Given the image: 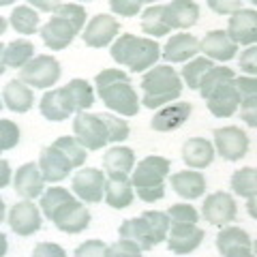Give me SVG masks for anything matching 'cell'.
<instances>
[{
	"instance_id": "cell-45",
	"label": "cell",
	"mask_w": 257,
	"mask_h": 257,
	"mask_svg": "<svg viewBox=\"0 0 257 257\" xmlns=\"http://www.w3.org/2000/svg\"><path fill=\"white\" fill-rule=\"evenodd\" d=\"M107 244L101 240H86L82 246L75 248V257H107Z\"/></svg>"
},
{
	"instance_id": "cell-22",
	"label": "cell",
	"mask_w": 257,
	"mask_h": 257,
	"mask_svg": "<svg viewBox=\"0 0 257 257\" xmlns=\"http://www.w3.org/2000/svg\"><path fill=\"white\" fill-rule=\"evenodd\" d=\"M105 199L116 210H122L133 204V184L126 174H109V178L105 180Z\"/></svg>"
},
{
	"instance_id": "cell-48",
	"label": "cell",
	"mask_w": 257,
	"mask_h": 257,
	"mask_svg": "<svg viewBox=\"0 0 257 257\" xmlns=\"http://www.w3.org/2000/svg\"><path fill=\"white\" fill-rule=\"evenodd\" d=\"M240 118L244 120V122H248V126H255L257 124V118H255V111H257V96H253V99H244L240 101Z\"/></svg>"
},
{
	"instance_id": "cell-34",
	"label": "cell",
	"mask_w": 257,
	"mask_h": 257,
	"mask_svg": "<svg viewBox=\"0 0 257 257\" xmlns=\"http://www.w3.org/2000/svg\"><path fill=\"white\" fill-rule=\"evenodd\" d=\"M212 67H214V62L208 60V58H195V60L184 64L182 67V77H184V82H187V86L191 88V90H199L204 77L208 75V71H210Z\"/></svg>"
},
{
	"instance_id": "cell-11",
	"label": "cell",
	"mask_w": 257,
	"mask_h": 257,
	"mask_svg": "<svg viewBox=\"0 0 257 257\" xmlns=\"http://www.w3.org/2000/svg\"><path fill=\"white\" fill-rule=\"evenodd\" d=\"M236 202L231 199L229 193H212L210 197H206V202L202 206V214L204 219L210 223V225H216V227H223L236 219Z\"/></svg>"
},
{
	"instance_id": "cell-27",
	"label": "cell",
	"mask_w": 257,
	"mask_h": 257,
	"mask_svg": "<svg viewBox=\"0 0 257 257\" xmlns=\"http://www.w3.org/2000/svg\"><path fill=\"white\" fill-rule=\"evenodd\" d=\"M3 101L11 111L24 114V111H28L32 107V103H35V94H32V90L22 82V79H11V82L5 86V90H3Z\"/></svg>"
},
{
	"instance_id": "cell-49",
	"label": "cell",
	"mask_w": 257,
	"mask_h": 257,
	"mask_svg": "<svg viewBox=\"0 0 257 257\" xmlns=\"http://www.w3.org/2000/svg\"><path fill=\"white\" fill-rule=\"evenodd\" d=\"M255 58H257V47L251 45L242 56H240V69H242L244 73L255 75V71H257V67H255Z\"/></svg>"
},
{
	"instance_id": "cell-6",
	"label": "cell",
	"mask_w": 257,
	"mask_h": 257,
	"mask_svg": "<svg viewBox=\"0 0 257 257\" xmlns=\"http://www.w3.org/2000/svg\"><path fill=\"white\" fill-rule=\"evenodd\" d=\"M60 77V62L54 56H37L22 69L20 79L32 88H50Z\"/></svg>"
},
{
	"instance_id": "cell-43",
	"label": "cell",
	"mask_w": 257,
	"mask_h": 257,
	"mask_svg": "<svg viewBox=\"0 0 257 257\" xmlns=\"http://www.w3.org/2000/svg\"><path fill=\"white\" fill-rule=\"evenodd\" d=\"M167 216H170V221H176V223H197L199 221V214L191 204H174L167 210Z\"/></svg>"
},
{
	"instance_id": "cell-2",
	"label": "cell",
	"mask_w": 257,
	"mask_h": 257,
	"mask_svg": "<svg viewBox=\"0 0 257 257\" xmlns=\"http://www.w3.org/2000/svg\"><path fill=\"white\" fill-rule=\"evenodd\" d=\"M142 90H144V105L148 109L163 107L165 103H172L182 94L180 73L176 69L167 67V64L155 67L142 79Z\"/></svg>"
},
{
	"instance_id": "cell-16",
	"label": "cell",
	"mask_w": 257,
	"mask_h": 257,
	"mask_svg": "<svg viewBox=\"0 0 257 257\" xmlns=\"http://www.w3.org/2000/svg\"><path fill=\"white\" fill-rule=\"evenodd\" d=\"M43 172L37 163H26L15 172V180H13V189L20 197H41L43 195Z\"/></svg>"
},
{
	"instance_id": "cell-36",
	"label": "cell",
	"mask_w": 257,
	"mask_h": 257,
	"mask_svg": "<svg viewBox=\"0 0 257 257\" xmlns=\"http://www.w3.org/2000/svg\"><path fill=\"white\" fill-rule=\"evenodd\" d=\"M231 189H234L238 195L242 197H255L257 191V172L255 167H242L231 174Z\"/></svg>"
},
{
	"instance_id": "cell-8",
	"label": "cell",
	"mask_w": 257,
	"mask_h": 257,
	"mask_svg": "<svg viewBox=\"0 0 257 257\" xmlns=\"http://www.w3.org/2000/svg\"><path fill=\"white\" fill-rule=\"evenodd\" d=\"M167 246L176 255H187L202 244L204 229L197 227V223H176L170 221V231H167Z\"/></svg>"
},
{
	"instance_id": "cell-25",
	"label": "cell",
	"mask_w": 257,
	"mask_h": 257,
	"mask_svg": "<svg viewBox=\"0 0 257 257\" xmlns=\"http://www.w3.org/2000/svg\"><path fill=\"white\" fill-rule=\"evenodd\" d=\"M199 52V41L189 32H180V35L172 37L163 50V58L170 62H182L189 60Z\"/></svg>"
},
{
	"instance_id": "cell-20",
	"label": "cell",
	"mask_w": 257,
	"mask_h": 257,
	"mask_svg": "<svg viewBox=\"0 0 257 257\" xmlns=\"http://www.w3.org/2000/svg\"><path fill=\"white\" fill-rule=\"evenodd\" d=\"M199 50L208 60H231L236 56L238 45L227 37L225 30H212L199 41Z\"/></svg>"
},
{
	"instance_id": "cell-9",
	"label": "cell",
	"mask_w": 257,
	"mask_h": 257,
	"mask_svg": "<svg viewBox=\"0 0 257 257\" xmlns=\"http://www.w3.org/2000/svg\"><path fill=\"white\" fill-rule=\"evenodd\" d=\"M214 146L225 161H240L248 152L251 142L242 128L223 126L214 131Z\"/></svg>"
},
{
	"instance_id": "cell-3",
	"label": "cell",
	"mask_w": 257,
	"mask_h": 257,
	"mask_svg": "<svg viewBox=\"0 0 257 257\" xmlns=\"http://www.w3.org/2000/svg\"><path fill=\"white\" fill-rule=\"evenodd\" d=\"M161 56L159 43L152 39H142L135 35H122L111 45V58L118 64H124L133 73H142L152 67Z\"/></svg>"
},
{
	"instance_id": "cell-39",
	"label": "cell",
	"mask_w": 257,
	"mask_h": 257,
	"mask_svg": "<svg viewBox=\"0 0 257 257\" xmlns=\"http://www.w3.org/2000/svg\"><path fill=\"white\" fill-rule=\"evenodd\" d=\"M142 216L146 219L152 236H155V242L161 244L167 238V231H170V216H167V212L150 210V212H142Z\"/></svg>"
},
{
	"instance_id": "cell-1",
	"label": "cell",
	"mask_w": 257,
	"mask_h": 257,
	"mask_svg": "<svg viewBox=\"0 0 257 257\" xmlns=\"http://www.w3.org/2000/svg\"><path fill=\"white\" fill-rule=\"evenodd\" d=\"M94 84L107 109L118 111L122 116H135L140 111V99L131 86V77L124 71L105 69L94 77Z\"/></svg>"
},
{
	"instance_id": "cell-35",
	"label": "cell",
	"mask_w": 257,
	"mask_h": 257,
	"mask_svg": "<svg viewBox=\"0 0 257 257\" xmlns=\"http://www.w3.org/2000/svg\"><path fill=\"white\" fill-rule=\"evenodd\" d=\"M11 26L20 32V35H35L39 30V15L35 9L22 5V7H15L13 13H11Z\"/></svg>"
},
{
	"instance_id": "cell-21",
	"label": "cell",
	"mask_w": 257,
	"mask_h": 257,
	"mask_svg": "<svg viewBox=\"0 0 257 257\" xmlns=\"http://www.w3.org/2000/svg\"><path fill=\"white\" fill-rule=\"evenodd\" d=\"M206 103H208V109H210L216 118H229L240 105V96L234 88V79L216 88L206 99Z\"/></svg>"
},
{
	"instance_id": "cell-47",
	"label": "cell",
	"mask_w": 257,
	"mask_h": 257,
	"mask_svg": "<svg viewBox=\"0 0 257 257\" xmlns=\"http://www.w3.org/2000/svg\"><path fill=\"white\" fill-rule=\"evenodd\" d=\"M109 9L114 13H118V15H124V18H133V15L140 13L142 3L140 0H131V3H126V0H111Z\"/></svg>"
},
{
	"instance_id": "cell-52",
	"label": "cell",
	"mask_w": 257,
	"mask_h": 257,
	"mask_svg": "<svg viewBox=\"0 0 257 257\" xmlns=\"http://www.w3.org/2000/svg\"><path fill=\"white\" fill-rule=\"evenodd\" d=\"M0 167H3V180H0V187H7V184H9V165H7V161H0Z\"/></svg>"
},
{
	"instance_id": "cell-38",
	"label": "cell",
	"mask_w": 257,
	"mask_h": 257,
	"mask_svg": "<svg viewBox=\"0 0 257 257\" xmlns=\"http://www.w3.org/2000/svg\"><path fill=\"white\" fill-rule=\"evenodd\" d=\"M54 146L58 148L64 157H67L71 163H73V167H79L86 161V148L82 146V142H79L77 138H71V135H62V138H58L54 142Z\"/></svg>"
},
{
	"instance_id": "cell-44",
	"label": "cell",
	"mask_w": 257,
	"mask_h": 257,
	"mask_svg": "<svg viewBox=\"0 0 257 257\" xmlns=\"http://www.w3.org/2000/svg\"><path fill=\"white\" fill-rule=\"evenodd\" d=\"M140 255L142 248L126 238H120L118 242H114L107 248V257H140Z\"/></svg>"
},
{
	"instance_id": "cell-50",
	"label": "cell",
	"mask_w": 257,
	"mask_h": 257,
	"mask_svg": "<svg viewBox=\"0 0 257 257\" xmlns=\"http://www.w3.org/2000/svg\"><path fill=\"white\" fill-rule=\"evenodd\" d=\"M210 9L216 11V13H231L234 15L236 11L242 9V3H238V0H234V3H223V0H210Z\"/></svg>"
},
{
	"instance_id": "cell-41",
	"label": "cell",
	"mask_w": 257,
	"mask_h": 257,
	"mask_svg": "<svg viewBox=\"0 0 257 257\" xmlns=\"http://www.w3.org/2000/svg\"><path fill=\"white\" fill-rule=\"evenodd\" d=\"M56 18H64V20H69L77 30H82L84 26V22H86V9L82 5H73V3H67V5H56V9L52 11Z\"/></svg>"
},
{
	"instance_id": "cell-13",
	"label": "cell",
	"mask_w": 257,
	"mask_h": 257,
	"mask_svg": "<svg viewBox=\"0 0 257 257\" xmlns=\"http://www.w3.org/2000/svg\"><path fill=\"white\" fill-rule=\"evenodd\" d=\"M41 214H39V208L24 199V202L11 206L9 210V227L20 236H32L35 231L41 229Z\"/></svg>"
},
{
	"instance_id": "cell-10",
	"label": "cell",
	"mask_w": 257,
	"mask_h": 257,
	"mask_svg": "<svg viewBox=\"0 0 257 257\" xmlns=\"http://www.w3.org/2000/svg\"><path fill=\"white\" fill-rule=\"evenodd\" d=\"M105 174L94 167H84L73 178V191L88 204H99L105 197Z\"/></svg>"
},
{
	"instance_id": "cell-53",
	"label": "cell",
	"mask_w": 257,
	"mask_h": 257,
	"mask_svg": "<svg viewBox=\"0 0 257 257\" xmlns=\"http://www.w3.org/2000/svg\"><path fill=\"white\" fill-rule=\"evenodd\" d=\"M248 212H251V216H253V219H255V197H248Z\"/></svg>"
},
{
	"instance_id": "cell-40",
	"label": "cell",
	"mask_w": 257,
	"mask_h": 257,
	"mask_svg": "<svg viewBox=\"0 0 257 257\" xmlns=\"http://www.w3.org/2000/svg\"><path fill=\"white\" fill-rule=\"evenodd\" d=\"M101 122L105 124V131H107V138L109 142H124L128 138V133H131V128H128V124L124 122L122 118L118 116H111V114H99Z\"/></svg>"
},
{
	"instance_id": "cell-17",
	"label": "cell",
	"mask_w": 257,
	"mask_h": 257,
	"mask_svg": "<svg viewBox=\"0 0 257 257\" xmlns=\"http://www.w3.org/2000/svg\"><path fill=\"white\" fill-rule=\"evenodd\" d=\"M227 37L234 41L236 45L242 43H255L257 39V13L253 9H240L231 15L229 20V28H227Z\"/></svg>"
},
{
	"instance_id": "cell-37",
	"label": "cell",
	"mask_w": 257,
	"mask_h": 257,
	"mask_svg": "<svg viewBox=\"0 0 257 257\" xmlns=\"http://www.w3.org/2000/svg\"><path fill=\"white\" fill-rule=\"evenodd\" d=\"M234 77H236V73L229 67H225V64H221V67H212L210 71H208V75L204 77L202 86H199V92H202L204 99H208V96H210L216 88L231 82Z\"/></svg>"
},
{
	"instance_id": "cell-23",
	"label": "cell",
	"mask_w": 257,
	"mask_h": 257,
	"mask_svg": "<svg viewBox=\"0 0 257 257\" xmlns=\"http://www.w3.org/2000/svg\"><path fill=\"white\" fill-rule=\"evenodd\" d=\"M182 161L189 167L204 170L214 161V146L204 138H191L182 146Z\"/></svg>"
},
{
	"instance_id": "cell-5",
	"label": "cell",
	"mask_w": 257,
	"mask_h": 257,
	"mask_svg": "<svg viewBox=\"0 0 257 257\" xmlns=\"http://www.w3.org/2000/svg\"><path fill=\"white\" fill-rule=\"evenodd\" d=\"M60 231L67 234H79L90 225V212L84 204H79L75 197H71V193L60 202V206L54 210L50 219Z\"/></svg>"
},
{
	"instance_id": "cell-30",
	"label": "cell",
	"mask_w": 257,
	"mask_h": 257,
	"mask_svg": "<svg viewBox=\"0 0 257 257\" xmlns=\"http://www.w3.org/2000/svg\"><path fill=\"white\" fill-rule=\"evenodd\" d=\"M64 94H67L73 111H84L94 105V90L86 79H71L64 86Z\"/></svg>"
},
{
	"instance_id": "cell-33",
	"label": "cell",
	"mask_w": 257,
	"mask_h": 257,
	"mask_svg": "<svg viewBox=\"0 0 257 257\" xmlns=\"http://www.w3.org/2000/svg\"><path fill=\"white\" fill-rule=\"evenodd\" d=\"M142 28H144V32H148L150 37H163V35H167L172 28H170V24H167L165 7L155 5V7H150V9L144 11V15H142Z\"/></svg>"
},
{
	"instance_id": "cell-24",
	"label": "cell",
	"mask_w": 257,
	"mask_h": 257,
	"mask_svg": "<svg viewBox=\"0 0 257 257\" xmlns=\"http://www.w3.org/2000/svg\"><path fill=\"white\" fill-rule=\"evenodd\" d=\"M165 15L170 28H191L199 20V7L189 0H174L165 7Z\"/></svg>"
},
{
	"instance_id": "cell-28",
	"label": "cell",
	"mask_w": 257,
	"mask_h": 257,
	"mask_svg": "<svg viewBox=\"0 0 257 257\" xmlns=\"http://www.w3.org/2000/svg\"><path fill=\"white\" fill-rule=\"evenodd\" d=\"M41 114L47 120H52V122H62V120H67L71 114H73L71 103L67 99V94H64V88H60V90H50L47 94H43Z\"/></svg>"
},
{
	"instance_id": "cell-32",
	"label": "cell",
	"mask_w": 257,
	"mask_h": 257,
	"mask_svg": "<svg viewBox=\"0 0 257 257\" xmlns=\"http://www.w3.org/2000/svg\"><path fill=\"white\" fill-rule=\"evenodd\" d=\"M32 54H35V45L28 41H11L9 45L3 50V69L11 67V69H24L26 64L32 60Z\"/></svg>"
},
{
	"instance_id": "cell-18",
	"label": "cell",
	"mask_w": 257,
	"mask_h": 257,
	"mask_svg": "<svg viewBox=\"0 0 257 257\" xmlns=\"http://www.w3.org/2000/svg\"><path fill=\"white\" fill-rule=\"evenodd\" d=\"M39 167H41V172H43L45 182H58V180H64L71 174L73 163H71V161L64 157L56 146H50V148L41 150Z\"/></svg>"
},
{
	"instance_id": "cell-51",
	"label": "cell",
	"mask_w": 257,
	"mask_h": 257,
	"mask_svg": "<svg viewBox=\"0 0 257 257\" xmlns=\"http://www.w3.org/2000/svg\"><path fill=\"white\" fill-rule=\"evenodd\" d=\"M35 257H41V255H54V257H64V251L58 244H37V248L32 251Z\"/></svg>"
},
{
	"instance_id": "cell-15",
	"label": "cell",
	"mask_w": 257,
	"mask_h": 257,
	"mask_svg": "<svg viewBox=\"0 0 257 257\" xmlns=\"http://www.w3.org/2000/svg\"><path fill=\"white\" fill-rule=\"evenodd\" d=\"M77 32H79V30H77L69 20L56 18V15H52V20L47 22L45 26H43V30H41V39H43V43L50 47V50L60 52V50H64V47H67L71 41H73Z\"/></svg>"
},
{
	"instance_id": "cell-46",
	"label": "cell",
	"mask_w": 257,
	"mask_h": 257,
	"mask_svg": "<svg viewBox=\"0 0 257 257\" xmlns=\"http://www.w3.org/2000/svg\"><path fill=\"white\" fill-rule=\"evenodd\" d=\"M234 88H236V92L240 96V101L257 96V82H255V77H234Z\"/></svg>"
},
{
	"instance_id": "cell-4",
	"label": "cell",
	"mask_w": 257,
	"mask_h": 257,
	"mask_svg": "<svg viewBox=\"0 0 257 257\" xmlns=\"http://www.w3.org/2000/svg\"><path fill=\"white\" fill-rule=\"evenodd\" d=\"M170 174V161L163 157H146L133 170L131 184L138 191V197L144 202H159L165 197V178Z\"/></svg>"
},
{
	"instance_id": "cell-31",
	"label": "cell",
	"mask_w": 257,
	"mask_h": 257,
	"mask_svg": "<svg viewBox=\"0 0 257 257\" xmlns=\"http://www.w3.org/2000/svg\"><path fill=\"white\" fill-rule=\"evenodd\" d=\"M135 165V152L131 148L124 146H116L105 152L103 157V167H105L107 174H126L133 170Z\"/></svg>"
},
{
	"instance_id": "cell-14",
	"label": "cell",
	"mask_w": 257,
	"mask_h": 257,
	"mask_svg": "<svg viewBox=\"0 0 257 257\" xmlns=\"http://www.w3.org/2000/svg\"><path fill=\"white\" fill-rule=\"evenodd\" d=\"M120 30V24L111 18V15H94L90 20V24L86 26L84 30V43L88 47H105L107 43H111V39L118 35Z\"/></svg>"
},
{
	"instance_id": "cell-26",
	"label": "cell",
	"mask_w": 257,
	"mask_h": 257,
	"mask_svg": "<svg viewBox=\"0 0 257 257\" xmlns=\"http://www.w3.org/2000/svg\"><path fill=\"white\" fill-rule=\"evenodd\" d=\"M118 234H120V238H126V240H131V242H135L142 251H148V248L157 246L155 236H152V231H150V227H148V223H146L144 216L126 219L122 225H120Z\"/></svg>"
},
{
	"instance_id": "cell-19",
	"label": "cell",
	"mask_w": 257,
	"mask_h": 257,
	"mask_svg": "<svg viewBox=\"0 0 257 257\" xmlns=\"http://www.w3.org/2000/svg\"><path fill=\"white\" fill-rule=\"evenodd\" d=\"M191 103L187 101H178V103H172V105L163 107L161 111H157L155 116L150 120V126L155 131L161 133H167V131H176L180 124H184L191 116Z\"/></svg>"
},
{
	"instance_id": "cell-29",
	"label": "cell",
	"mask_w": 257,
	"mask_h": 257,
	"mask_svg": "<svg viewBox=\"0 0 257 257\" xmlns=\"http://www.w3.org/2000/svg\"><path fill=\"white\" fill-rule=\"evenodd\" d=\"M172 189L180 197H187V199L202 197L206 191V178L199 172H193V170L178 172L172 176Z\"/></svg>"
},
{
	"instance_id": "cell-12",
	"label": "cell",
	"mask_w": 257,
	"mask_h": 257,
	"mask_svg": "<svg viewBox=\"0 0 257 257\" xmlns=\"http://www.w3.org/2000/svg\"><path fill=\"white\" fill-rule=\"evenodd\" d=\"M216 248L223 257L253 255V242L242 227H223L216 236Z\"/></svg>"
},
{
	"instance_id": "cell-7",
	"label": "cell",
	"mask_w": 257,
	"mask_h": 257,
	"mask_svg": "<svg viewBox=\"0 0 257 257\" xmlns=\"http://www.w3.org/2000/svg\"><path fill=\"white\" fill-rule=\"evenodd\" d=\"M73 131L86 150H99L109 144L105 124L101 122L99 114H86V111L77 114V118L73 120Z\"/></svg>"
},
{
	"instance_id": "cell-42",
	"label": "cell",
	"mask_w": 257,
	"mask_h": 257,
	"mask_svg": "<svg viewBox=\"0 0 257 257\" xmlns=\"http://www.w3.org/2000/svg\"><path fill=\"white\" fill-rule=\"evenodd\" d=\"M20 142V128L11 120H0V150H11Z\"/></svg>"
}]
</instances>
